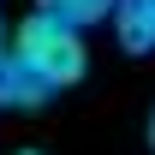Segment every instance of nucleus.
I'll list each match as a JSON object with an SVG mask.
<instances>
[{"instance_id":"obj_1","label":"nucleus","mask_w":155,"mask_h":155,"mask_svg":"<svg viewBox=\"0 0 155 155\" xmlns=\"http://www.w3.org/2000/svg\"><path fill=\"white\" fill-rule=\"evenodd\" d=\"M12 54L30 66V72L48 84V90H66L90 72V48H84V30L48 18V12H24V24L12 30Z\"/></svg>"},{"instance_id":"obj_2","label":"nucleus","mask_w":155,"mask_h":155,"mask_svg":"<svg viewBox=\"0 0 155 155\" xmlns=\"http://www.w3.org/2000/svg\"><path fill=\"white\" fill-rule=\"evenodd\" d=\"M48 96H54V90H48L12 48H0V107H6V114H36V107H48Z\"/></svg>"},{"instance_id":"obj_3","label":"nucleus","mask_w":155,"mask_h":155,"mask_svg":"<svg viewBox=\"0 0 155 155\" xmlns=\"http://www.w3.org/2000/svg\"><path fill=\"white\" fill-rule=\"evenodd\" d=\"M114 36L125 54H155V0H119L114 6Z\"/></svg>"},{"instance_id":"obj_4","label":"nucleus","mask_w":155,"mask_h":155,"mask_svg":"<svg viewBox=\"0 0 155 155\" xmlns=\"http://www.w3.org/2000/svg\"><path fill=\"white\" fill-rule=\"evenodd\" d=\"M114 6L119 0H36V12H48V18L72 24V30H90V24H114Z\"/></svg>"},{"instance_id":"obj_5","label":"nucleus","mask_w":155,"mask_h":155,"mask_svg":"<svg viewBox=\"0 0 155 155\" xmlns=\"http://www.w3.org/2000/svg\"><path fill=\"white\" fill-rule=\"evenodd\" d=\"M143 137H149V155H155V107H149V125H143Z\"/></svg>"},{"instance_id":"obj_6","label":"nucleus","mask_w":155,"mask_h":155,"mask_svg":"<svg viewBox=\"0 0 155 155\" xmlns=\"http://www.w3.org/2000/svg\"><path fill=\"white\" fill-rule=\"evenodd\" d=\"M18 155H42V149H18Z\"/></svg>"}]
</instances>
